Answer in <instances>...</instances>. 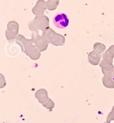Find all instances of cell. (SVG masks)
<instances>
[{
    "label": "cell",
    "instance_id": "19",
    "mask_svg": "<svg viewBox=\"0 0 114 123\" xmlns=\"http://www.w3.org/2000/svg\"><path fill=\"white\" fill-rule=\"evenodd\" d=\"M107 123V122H104V123Z\"/></svg>",
    "mask_w": 114,
    "mask_h": 123
},
{
    "label": "cell",
    "instance_id": "8",
    "mask_svg": "<svg viewBox=\"0 0 114 123\" xmlns=\"http://www.w3.org/2000/svg\"><path fill=\"white\" fill-rule=\"evenodd\" d=\"M41 51L37 49L33 44L29 46L25 51L24 53L26 55L30 57V58L33 61L38 60L41 55Z\"/></svg>",
    "mask_w": 114,
    "mask_h": 123
},
{
    "label": "cell",
    "instance_id": "2",
    "mask_svg": "<svg viewBox=\"0 0 114 123\" xmlns=\"http://www.w3.org/2000/svg\"><path fill=\"white\" fill-rule=\"evenodd\" d=\"M49 18L46 16H36L34 19L29 23L28 28L30 31L33 32L39 30L44 31L49 28Z\"/></svg>",
    "mask_w": 114,
    "mask_h": 123
},
{
    "label": "cell",
    "instance_id": "11",
    "mask_svg": "<svg viewBox=\"0 0 114 123\" xmlns=\"http://www.w3.org/2000/svg\"><path fill=\"white\" fill-rule=\"evenodd\" d=\"M101 58V55H99L94 51L90 52L88 55V62L91 65H98L100 63Z\"/></svg>",
    "mask_w": 114,
    "mask_h": 123
},
{
    "label": "cell",
    "instance_id": "1",
    "mask_svg": "<svg viewBox=\"0 0 114 123\" xmlns=\"http://www.w3.org/2000/svg\"><path fill=\"white\" fill-rule=\"evenodd\" d=\"M42 36L47 42L55 46H63L65 43V37L60 34L56 32L50 27L43 31Z\"/></svg>",
    "mask_w": 114,
    "mask_h": 123
},
{
    "label": "cell",
    "instance_id": "12",
    "mask_svg": "<svg viewBox=\"0 0 114 123\" xmlns=\"http://www.w3.org/2000/svg\"><path fill=\"white\" fill-rule=\"evenodd\" d=\"M102 82L105 87L113 89L114 88V75L104 76L102 78Z\"/></svg>",
    "mask_w": 114,
    "mask_h": 123
},
{
    "label": "cell",
    "instance_id": "9",
    "mask_svg": "<svg viewBox=\"0 0 114 123\" xmlns=\"http://www.w3.org/2000/svg\"><path fill=\"white\" fill-rule=\"evenodd\" d=\"M47 9L46 2L43 0H39L37 1L36 5L33 7L32 11L36 16L44 15L45 10Z\"/></svg>",
    "mask_w": 114,
    "mask_h": 123
},
{
    "label": "cell",
    "instance_id": "15",
    "mask_svg": "<svg viewBox=\"0 0 114 123\" xmlns=\"http://www.w3.org/2000/svg\"><path fill=\"white\" fill-rule=\"evenodd\" d=\"M114 57L111 54L108 50H107L103 55V60L107 62L113 63V59Z\"/></svg>",
    "mask_w": 114,
    "mask_h": 123
},
{
    "label": "cell",
    "instance_id": "17",
    "mask_svg": "<svg viewBox=\"0 0 114 123\" xmlns=\"http://www.w3.org/2000/svg\"><path fill=\"white\" fill-rule=\"evenodd\" d=\"M111 120H114V106L110 113L108 115L107 118V123H110Z\"/></svg>",
    "mask_w": 114,
    "mask_h": 123
},
{
    "label": "cell",
    "instance_id": "20",
    "mask_svg": "<svg viewBox=\"0 0 114 123\" xmlns=\"http://www.w3.org/2000/svg\"></svg>",
    "mask_w": 114,
    "mask_h": 123
},
{
    "label": "cell",
    "instance_id": "13",
    "mask_svg": "<svg viewBox=\"0 0 114 123\" xmlns=\"http://www.w3.org/2000/svg\"><path fill=\"white\" fill-rule=\"evenodd\" d=\"M106 49V46L104 44L101 43L97 42L95 43L93 46V51L98 54L100 55L104 52Z\"/></svg>",
    "mask_w": 114,
    "mask_h": 123
},
{
    "label": "cell",
    "instance_id": "14",
    "mask_svg": "<svg viewBox=\"0 0 114 123\" xmlns=\"http://www.w3.org/2000/svg\"><path fill=\"white\" fill-rule=\"evenodd\" d=\"M59 4V0H49L46 2L47 9L49 11H53L56 10Z\"/></svg>",
    "mask_w": 114,
    "mask_h": 123
},
{
    "label": "cell",
    "instance_id": "10",
    "mask_svg": "<svg viewBox=\"0 0 114 123\" xmlns=\"http://www.w3.org/2000/svg\"><path fill=\"white\" fill-rule=\"evenodd\" d=\"M35 97L38 100L39 103L42 104H45L49 98L47 91L45 89H40L37 91L35 94Z\"/></svg>",
    "mask_w": 114,
    "mask_h": 123
},
{
    "label": "cell",
    "instance_id": "18",
    "mask_svg": "<svg viewBox=\"0 0 114 123\" xmlns=\"http://www.w3.org/2000/svg\"><path fill=\"white\" fill-rule=\"evenodd\" d=\"M108 50V52L114 57V45L110 46Z\"/></svg>",
    "mask_w": 114,
    "mask_h": 123
},
{
    "label": "cell",
    "instance_id": "16",
    "mask_svg": "<svg viewBox=\"0 0 114 123\" xmlns=\"http://www.w3.org/2000/svg\"><path fill=\"white\" fill-rule=\"evenodd\" d=\"M43 106L48 110H52L54 107L55 104L51 99L49 98L46 102L43 104Z\"/></svg>",
    "mask_w": 114,
    "mask_h": 123
},
{
    "label": "cell",
    "instance_id": "5",
    "mask_svg": "<svg viewBox=\"0 0 114 123\" xmlns=\"http://www.w3.org/2000/svg\"><path fill=\"white\" fill-rule=\"evenodd\" d=\"M53 23L59 29H64L68 26L69 20L64 13H59L54 18Z\"/></svg>",
    "mask_w": 114,
    "mask_h": 123
},
{
    "label": "cell",
    "instance_id": "7",
    "mask_svg": "<svg viewBox=\"0 0 114 123\" xmlns=\"http://www.w3.org/2000/svg\"><path fill=\"white\" fill-rule=\"evenodd\" d=\"M112 63L110 62H106L103 60L101 61L99 66L101 67L103 74L104 76L114 75V66Z\"/></svg>",
    "mask_w": 114,
    "mask_h": 123
},
{
    "label": "cell",
    "instance_id": "4",
    "mask_svg": "<svg viewBox=\"0 0 114 123\" xmlns=\"http://www.w3.org/2000/svg\"><path fill=\"white\" fill-rule=\"evenodd\" d=\"M31 39L33 45L41 52H44L47 49L49 43L44 39L43 36L39 35L38 31L32 32Z\"/></svg>",
    "mask_w": 114,
    "mask_h": 123
},
{
    "label": "cell",
    "instance_id": "6",
    "mask_svg": "<svg viewBox=\"0 0 114 123\" xmlns=\"http://www.w3.org/2000/svg\"><path fill=\"white\" fill-rule=\"evenodd\" d=\"M15 41L20 46L24 52L29 46L33 45V41L31 39H26L24 36L21 34H19L16 37Z\"/></svg>",
    "mask_w": 114,
    "mask_h": 123
},
{
    "label": "cell",
    "instance_id": "3",
    "mask_svg": "<svg viewBox=\"0 0 114 123\" xmlns=\"http://www.w3.org/2000/svg\"><path fill=\"white\" fill-rule=\"evenodd\" d=\"M19 25L14 21H11L7 24V28L5 31V36L7 40L10 41L16 39L18 35Z\"/></svg>",
    "mask_w": 114,
    "mask_h": 123
}]
</instances>
